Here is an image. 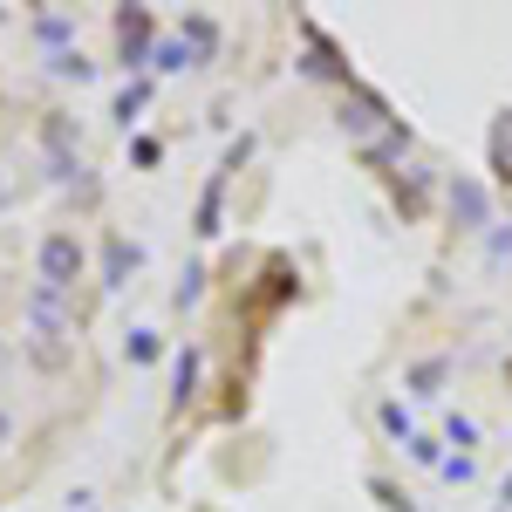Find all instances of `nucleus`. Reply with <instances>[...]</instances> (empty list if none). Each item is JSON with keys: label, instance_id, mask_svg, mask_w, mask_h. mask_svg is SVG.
<instances>
[{"label": "nucleus", "instance_id": "nucleus-24", "mask_svg": "<svg viewBox=\"0 0 512 512\" xmlns=\"http://www.w3.org/2000/svg\"><path fill=\"white\" fill-rule=\"evenodd\" d=\"M499 506H506V512H512V472H506V485H499Z\"/></svg>", "mask_w": 512, "mask_h": 512}, {"label": "nucleus", "instance_id": "nucleus-5", "mask_svg": "<svg viewBox=\"0 0 512 512\" xmlns=\"http://www.w3.org/2000/svg\"><path fill=\"white\" fill-rule=\"evenodd\" d=\"M342 130H349L355 144L369 151V144L390 130V110H383V96H369V89H355V82H349V96H342Z\"/></svg>", "mask_w": 512, "mask_h": 512}, {"label": "nucleus", "instance_id": "nucleus-20", "mask_svg": "<svg viewBox=\"0 0 512 512\" xmlns=\"http://www.w3.org/2000/svg\"><path fill=\"white\" fill-rule=\"evenodd\" d=\"M383 431H403V444H410V410L403 403H383Z\"/></svg>", "mask_w": 512, "mask_h": 512}, {"label": "nucleus", "instance_id": "nucleus-18", "mask_svg": "<svg viewBox=\"0 0 512 512\" xmlns=\"http://www.w3.org/2000/svg\"><path fill=\"white\" fill-rule=\"evenodd\" d=\"M410 458H417V465H444V451H437V437H410Z\"/></svg>", "mask_w": 512, "mask_h": 512}, {"label": "nucleus", "instance_id": "nucleus-19", "mask_svg": "<svg viewBox=\"0 0 512 512\" xmlns=\"http://www.w3.org/2000/svg\"><path fill=\"white\" fill-rule=\"evenodd\" d=\"M437 472L451 478V485H465V478H472V458H465V451H451V458H444V465H437Z\"/></svg>", "mask_w": 512, "mask_h": 512}, {"label": "nucleus", "instance_id": "nucleus-3", "mask_svg": "<svg viewBox=\"0 0 512 512\" xmlns=\"http://www.w3.org/2000/svg\"><path fill=\"white\" fill-rule=\"evenodd\" d=\"M117 62L123 69H137V76H151V48H158V21H151V7H117Z\"/></svg>", "mask_w": 512, "mask_h": 512}, {"label": "nucleus", "instance_id": "nucleus-9", "mask_svg": "<svg viewBox=\"0 0 512 512\" xmlns=\"http://www.w3.org/2000/svg\"><path fill=\"white\" fill-rule=\"evenodd\" d=\"M151 89H158V82H151V76H130V82H123V89H117V103H110V117H117L123 130H130V123H137V117H144V110H151Z\"/></svg>", "mask_w": 512, "mask_h": 512}, {"label": "nucleus", "instance_id": "nucleus-12", "mask_svg": "<svg viewBox=\"0 0 512 512\" xmlns=\"http://www.w3.org/2000/svg\"><path fill=\"white\" fill-rule=\"evenodd\" d=\"M151 69H158V76H178V69H198V55L178 35H164L158 48H151Z\"/></svg>", "mask_w": 512, "mask_h": 512}, {"label": "nucleus", "instance_id": "nucleus-8", "mask_svg": "<svg viewBox=\"0 0 512 512\" xmlns=\"http://www.w3.org/2000/svg\"><path fill=\"white\" fill-rule=\"evenodd\" d=\"M178 41H185V48H192L198 55V69H205V62H212V55H219V21H212V14H185V28H178Z\"/></svg>", "mask_w": 512, "mask_h": 512}, {"label": "nucleus", "instance_id": "nucleus-4", "mask_svg": "<svg viewBox=\"0 0 512 512\" xmlns=\"http://www.w3.org/2000/svg\"><path fill=\"white\" fill-rule=\"evenodd\" d=\"M444 205H451V226L458 233H492L499 219H492V192L478 185L472 171H458L451 185H444Z\"/></svg>", "mask_w": 512, "mask_h": 512}, {"label": "nucleus", "instance_id": "nucleus-23", "mask_svg": "<svg viewBox=\"0 0 512 512\" xmlns=\"http://www.w3.org/2000/svg\"><path fill=\"white\" fill-rule=\"evenodd\" d=\"M69 512H96V506H89V492H76V499H69Z\"/></svg>", "mask_w": 512, "mask_h": 512}, {"label": "nucleus", "instance_id": "nucleus-13", "mask_svg": "<svg viewBox=\"0 0 512 512\" xmlns=\"http://www.w3.org/2000/svg\"><path fill=\"white\" fill-rule=\"evenodd\" d=\"M35 41H48L55 55L76 41V14H35Z\"/></svg>", "mask_w": 512, "mask_h": 512}, {"label": "nucleus", "instance_id": "nucleus-14", "mask_svg": "<svg viewBox=\"0 0 512 512\" xmlns=\"http://www.w3.org/2000/svg\"><path fill=\"white\" fill-rule=\"evenodd\" d=\"M48 69H55L62 82H89V76H96V62H89L82 48H62V55H48Z\"/></svg>", "mask_w": 512, "mask_h": 512}, {"label": "nucleus", "instance_id": "nucleus-21", "mask_svg": "<svg viewBox=\"0 0 512 512\" xmlns=\"http://www.w3.org/2000/svg\"><path fill=\"white\" fill-rule=\"evenodd\" d=\"M130 158H137V164H144V171H151V164L164 158V151H158V137H137V144H130Z\"/></svg>", "mask_w": 512, "mask_h": 512}, {"label": "nucleus", "instance_id": "nucleus-17", "mask_svg": "<svg viewBox=\"0 0 512 512\" xmlns=\"http://www.w3.org/2000/svg\"><path fill=\"white\" fill-rule=\"evenodd\" d=\"M485 260H492V267L512 260V226H492V233H485Z\"/></svg>", "mask_w": 512, "mask_h": 512}, {"label": "nucleus", "instance_id": "nucleus-15", "mask_svg": "<svg viewBox=\"0 0 512 512\" xmlns=\"http://www.w3.org/2000/svg\"><path fill=\"white\" fill-rule=\"evenodd\" d=\"M205 301V267H185V280L171 287V308H198Z\"/></svg>", "mask_w": 512, "mask_h": 512}, {"label": "nucleus", "instance_id": "nucleus-10", "mask_svg": "<svg viewBox=\"0 0 512 512\" xmlns=\"http://www.w3.org/2000/svg\"><path fill=\"white\" fill-rule=\"evenodd\" d=\"M198 396V349H178V362H171V403L185 410Z\"/></svg>", "mask_w": 512, "mask_h": 512}, {"label": "nucleus", "instance_id": "nucleus-11", "mask_svg": "<svg viewBox=\"0 0 512 512\" xmlns=\"http://www.w3.org/2000/svg\"><path fill=\"white\" fill-rule=\"evenodd\" d=\"M158 355H164L158 328H130V335H123V362H130V369H151Z\"/></svg>", "mask_w": 512, "mask_h": 512}, {"label": "nucleus", "instance_id": "nucleus-25", "mask_svg": "<svg viewBox=\"0 0 512 512\" xmlns=\"http://www.w3.org/2000/svg\"><path fill=\"white\" fill-rule=\"evenodd\" d=\"M0 198H7V178H0Z\"/></svg>", "mask_w": 512, "mask_h": 512}, {"label": "nucleus", "instance_id": "nucleus-26", "mask_svg": "<svg viewBox=\"0 0 512 512\" xmlns=\"http://www.w3.org/2000/svg\"><path fill=\"white\" fill-rule=\"evenodd\" d=\"M506 376H512V362H506Z\"/></svg>", "mask_w": 512, "mask_h": 512}, {"label": "nucleus", "instance_id": "nucleus-6", "mask_svg": "<svg viewBox=\"0 0 512 512\" xmlns=\"http://www.w3.org/2000/svg\"><path fill=\"white\" fill-rule=\"evenodd\" d=\"M137 267H144V246H137V239H123V233H103V287H110V294L130 287Z\"/></svg>", "mask_w": 512, "mask_h": 512}, {"label": "nucleus", "instance_id": "nucleus-22", "mask_svg": "<svg viewBox=\"0 0 512 512\" xmlns=\"http://www.w3.org/2000/svg\"><path fill=\"white\" fill-rule=\"evenodd\" d=\"M7 451H14V410L0 403V458H7Z\"/></svg>", "mask_w": 512, "mask_h": 512}, {"label": "nucleus", "instance_id": "nucleus-16", "mask_svg": "<svg viewBox=\"0 0 512 512\" xmlns=\"http://www.w3.org/2000/svg\"><path fill=\"white\" fill-rule=\"evenodd\" d=\"M444 444H458V451L472 458V451H478V424H472V417H451V424H444Z\"/></svg>", "mask_w": 512, "mask_h": 512}, {"label": "nucleus", "instance_id": "nucleus-7", "mask_svg": "<svg viewBox=\"0 0 512 512\" xmlns=\"http://www.w3.org/2000/svg\"><path fill=\"white\" fill-rule=\"evenodd\" d=\"M444 383H451V355H424L403 369V396H437Z\"/></svg>", "mask_w": 512, "mask_h": 512}, {"label": "nucleus", "instance_id": "nucleus-1", "mask_svg": "<svg viewBox=\"0 0 512 512\" xmlns=\"http://www.w3.org/2000/svg\"><path fill=\"white\" fill-rule=\"evenodd\" d=\"M82 274H89V246H82L76 226H48L35 246V287L41 294H62V301H76Z\"/></svg>", "mask_w": 512, "mask_h": 512}, {"label": "nucleus", "instance_id": "nucleus-2", "mask_svg": "<svg viewBox=\"0 0 512 512\" xmlns=\"http://www.w3.org/2000/svg\"><path fill=\"white\" fill-rule=\"evenodd\" d=\"M41 151H48V178L55 185H82V192L96 198V185H89V171H82V144H76V123L69 117H41Z\"/></svg>", "mask_w": 512, "mask_h": 512}]
</instances>
